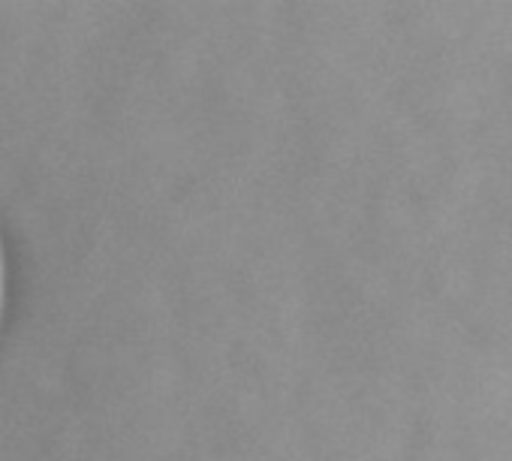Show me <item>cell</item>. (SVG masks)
<instances>
[{"label":"cell","instance_id":"6da1fadb","mask_svg":"<svg viewBox=\"0 0 512 461\" xmlns=\"http://www.w3.org/2000/svg\"><path fill=\"white\" fill-rule=\"evenodd\" d=\"M10 287H13V275H10V251H7L4 229H0V329H4V323H7V311H10Z\"/></svg>","mask_w":512,"mask_h":461}]
</instances>
